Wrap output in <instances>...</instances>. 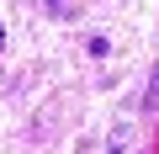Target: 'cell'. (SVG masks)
I'll use <instances>...</instances> for the list:
<instances>
[{
    "label": "cell",
    "mask_w": 159,
    "mask_h": 154,
    "mask_svg": "<svg viewBox=\"0 0 159 154\" xmlns=\"http://www.w3.org/2000/svg\"><path fill=\"white\" fill-rule=\"evenodd\" d=\"M159 106V64H154V80H148V112Z\"/></svg>",
    "instance_id": "obj_1"
},
{
    "label": "cell",
    "mask_w": 159,
    "mask_h": 154,
    "mask_svg": "<svg viewBox=\"0 0 159 154\" xmlns=\"http://www.w3.org/2000/svg\"><path fill=\"white\" fill-rule=\"evenodd\" d=\"M43 6H48V11H64V0H43Z\"/></svg>",
    "instance_id": "obj_2"
},
{
    "label": "cell",
    "mask_w": 159,
    "mask_h": 154,
    "mask_svg": "<svg viewBox=\"0 0 159 154\" xmlns=\"http://www.w3.org/2000/svg\"><path fill=\"white\" fill-rule=\"evenodd\" d=\"M0 48H6V27H0Z\"/></svg>",
    "instance_id": "obj_3"
}]
</instances>
